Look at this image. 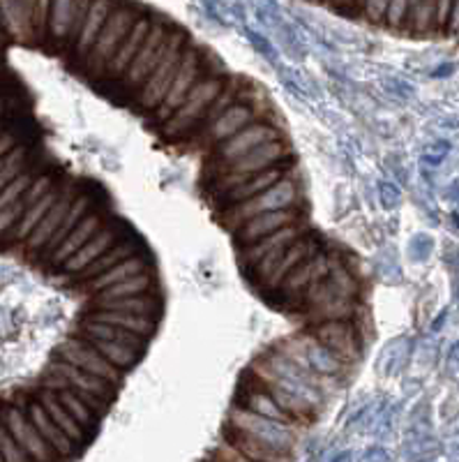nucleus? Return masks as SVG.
Masks as SVG:
<instances>
[{
    "label": "nucleus",
    "instance_id": "1",
    "mask_svg": "<svg viewBox=\"0 0 459 462\" xmlns=\"http://www.w3.org/2000/svg\"><path fill=\"white\" fill-rule=\"evenodd\" d=\"M60 63L194 164L198 199L250 294L291 333L363 368L376 336L372 278L361 254L314 216L303 160L272 95L146 5L121 35Z\"/></svg>",
    "mask_w": 459,
    "mask_h": 462
},
{
    "label": "nucleus",
    "instance_id": "2",
    "mask_svg": "<svg viewBox=\"0 0 459 462\" xmlns=\"http://www.w3.org/2000/svg\"><path fill=\"white\" fill-rule=\"evenodd\" d=\"M0 254L72 303L58 352L130 382L167 319L160 257L111 189L51 146L26 81L0 84Z\"/></svg>",
    "mask_w": 459,
    "mask_h": 462
},
{
    "label": "nucleus",
    "instance_id": "3",
    "mask_svg": "<svg viewBox=\"0 0 459 462\" xmlns=\"http://www.w3.org/2000/svg\"><path fill=\"white\" fill-rule=\"evenodd\" d=\"M388 3H390V0H365L358 19H361V22L372 23V26H383Z\"/></svg>",
    "mask_w": 459,
    "mask_h": 462
},
{
    "label": "nucleus",
    "instance_id": "4",
    "mask_svg": "<svg viewBox=\"0 0 459 462\" xmlns=\"http://www.w3.org/2000/svg\"><path fill=\"white\" fill-rule=\"evenodd\" d=\"M407 3L409 0H390L386 10V19H383V28L392 32H402L404 16H407Z\"/></svg>",
    "mask_w": 459,
    "mask_h": 462
},
{
    "label": "nucleus",
    "instance_id": "5",
    "mask_svg": "<svg viewBox=\"0 0 459 462\" xmlns=\"http://www.w3.org/2000/svg\"><path fill=\"white\" fill-rule=\"evenodd\" d=\"M450 10H453V0H438L436 14H434L432 37H445V26H448Z\"/></svg>",
    "mask_w": 459,
    "mask_h": 462
},
{
    "label": "nucleus",
    "instance_id": "6",
    "mask_svg": "<svg viewBox=\"0 0 459 462\" xmlns=\"http://www.w3.org/2000/svg\"><path fill=\"white\" fill-rule=\"evenodd\" d=\"M351 3H353V0H328V3H326V7H330V10L337 12V14H344L346 16V12H349Z\"/></svg>",
    "mask_w": 459,
    "mask_h": 462
},
{
    "label": "nucleus",
    "instance_id": "7",
    "mask_svg": "<svg viewBox=\"0 0 459 462\" xmlns=\"http://www.w3.org/2000/svg\"><path fill=\"white\" fill-rule=\"evenodd\" d=\"M314 3H321V5H326V3H328V0H314Z\"/></svg>",
    "mask_w": 459,
    "mask_h": 462
}]
</instances>
